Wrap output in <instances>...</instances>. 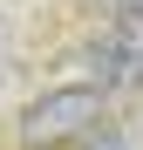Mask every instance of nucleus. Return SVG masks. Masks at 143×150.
I'll return each mask as SVG.
<instances>
[{
    "label": "nucleus",
    "instance_id": "nucleus-3",
    "mask_svg": "<svg viewBox=\"0 0 143 150\" xmlns=\"http://www.w3.org/2000/svg\"><path fill=\"white\" fill-rule=\"evenodd\" d=\"M116 7H143V0H109V14H116Z\"/></svg>",
    "mask_w": 143,
    "mask_h": 150
},
{
    "label": "nucleus",
    "instance_id": "nucleus-2",
    "mask_svg": "<svg viewBox=\"0 0 143 150\" xmlns=\"http://www.w3.org/2000/svg\"><path fill=\"white\" fill-rule=\"evenodd\" d=\"M89 68L102 89H143V7H116V21L89 41Z\"/></svg>",
    "mask_w": 143,
    "mask_h": 150
},
{
    "label": "nucleus",
    "instance_id": "nucleus-1",
    "mask_svg": "<svg viewBox=\"0 0 143 150\" xmlns=\"http://www.w3.org/2000/svg\"><path fill=\"white\" fill-rule=\"evenodd\" d=\"M102 82H75V89H48L41 103L20 109V143L27 150H48V143H68V137H82L95 116H102Z\"/></svg>",
    "mask_w": 143,
    "mask_h": 150
}]
</instances>
